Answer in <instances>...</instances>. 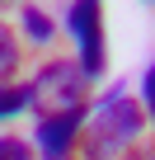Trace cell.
I'll use <instances>...</instances> for the list:
<instances>
[{
	"label": "cell",
	"mask_w": 155,
	"mask_h": 160,
	"mask_svg": "<svg viewBox=\"0 0 155 160\" xmlns=\"http://www.w3.org/2000/svg\"><path fill=\"white\" fill-rule=\"evenodd\" d=\"M146 127V108L136 99H127L122 90L104 94L85 122V160H122L127 146L141 137Z\"/></svg>",
	"instance_id": "1"
},
{
	"label": "cell",
	"mask_w": 155,
	"mask_h": 160,
	"mask_svg": "<svg viewBox=\"0 0 155 160\" xmlns=\"http://www.w3.org/2000/svg\"><path fill=\"white\" fill-rule=\"evenodd\" d=\"M85 90H90V75L75 66V61H56L33 80V104L38 118H56V113H80L85 108Z\"/></svg>",
	"instance_id": "2"
},
{
	"label": "cell",
	"mask_w": 155,
	"mask_h": 160,
	"mask_svg": "<svg viewBox=\"0 0 155 160\" xmlns=\"http://www.w3.org/2000/svg\"><path fill=\"white\" fill-rule=\"evenodd\" d=\"M66 28L80 42V71L90 80H99L108 66L104 61V0H75L70 14H66Z\"/></svg>",
	"instance_id": "3"
},
{
	"label": "cell",
	"mask_w": 155,
	"mask_h": 160,
	"mask_svg": "<svg viewBox=\"0 0 155 160\" xmlns=\"http://www.w3.org/2000/svg\"><path fill=\"white\" fill-rule=\"evenodd\" d=\"M85 122V108L80 113H56V118H38V146H42V160H66L70 141H75V127Z\"/></svg>",
	"instance_id": "4"
},
{
	"label": "cell",
	"mask_w": 155,
	"mask_h": 160,
	"mask_svg": "<svg viewBox=\"0 0 155 160\" xmlns=\"http://www.w3.org/2000/svg\"><path fill=\"white\" fill-rule=\"evenodd\" d=\"M14 66H19V38L0 24V90L10 85V75H14Z\"/></svg>",
	"instance_id": "5"
},
{
	"label": "cell",
	"mask_w": 155,
	"mask_h": 160,
	"mask_svg": "<svg viewBox=\"0 0 155 160\" xmlns=\"http://www.w3.org/2000/svg\"><path fill=\"white\" fill-rule=\"evenodd\" d=\"M28 104H33V85H5L0 90V118H10V113H19Z\"/></svg>",
	"instance_id": "6"
},
{
	"label": "cell",
	"mask_w": 155,
	"mask_h": 160,
	"mask_svg": "<svg viewBox=\"0 0 155 160\" xmlns=\"http://www.w3.org/2000/svg\"><path fill=\"white\" fill-rule=\"evenodd\" d=\"M24 33H28L33 42H47V38H52V19H47L38 5H24Z\"/></svg>",
	"instance_id": "7"
},
{
	"label": "cell",
	"mask_w": 155,
	"mask_h": 160,
	"mask_svg": "<svg viewBox=\"0 0 155 160\" xmlns=\"http://www.w3.org/2000/svg\"><path fill=\"white\" fill-rule=\"evenodd\" d=\"M0 160H33V151L19 137H0Z\"/></svg>",
	"instance_id": "8"
},
{
	"label": "cell",
	"mask_w": 155,
	"mask_h": 160,
	"mask_svg": "<svg viewBox=\"0 0 155 160\" xmlns=\"http://www.w3.org/2000/svg\"><path fill=\"white\" fill-rule=\"evenodd\" d=\"M141 99H146V113H150V122H155V61L146 66V80H141Z\"/></svg>",
	"instance_id": "9"
},
{
	"label": "cell",
	"mask_w": 155,
	"mask_h": 160,
	"mask_svg": "<svg viewBox=\"0 0 155 160\" xmlns=\"http://www.w3.org/2000/svg\"><path fill=\"white\" fill-rule=\"evenodd\" d=\"M122 160H155V151H132V155H122Z\"/></svg>",
	"instance_id": "10"
},
{
	"label": "cell",
	"mask_w": 155,
	"mask_h": 160,
	"mask_svg": "<svg viewBox=\"0 0 155 160\" xmlns=\"http://www.w3.org/2000/svg\"><path fill=\"white\" fill-rule=\"evenodd\" d=\"M10 5H19V0H0V10H10Z\"/></svg>",
	"instance_id": "11"
}]
</instances>
